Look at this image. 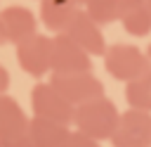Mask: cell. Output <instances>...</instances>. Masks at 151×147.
<instances>
[{"mask_svg": "<svg viewBox=\"0 0 151 147\" xmlns=\"http://www.w3.org/2000/svg\"><path fill=\"white\" fill-rule=\"evenodd\" d=\"M120 111L116 109V104L109 97H94L90 102L76 104L73 111V126L76 130L94 138V140H109L118 126Z\"/></svg>", "mask_w": 151, "mask_h": 147, "instance_id": "6da1fadb", "label": "cell"}, {"mask_svg": "<svg viewBox=\"0 0 151 147\" xmlns=\"http://www.w3.org/2000/svg\"><path fill=\"white\" fill-rule=\"evenodd\" d=\"M104 69L113 78L127 83V81L142 76L144 71H149L151 69V59H149L146 52H142L134 45L116 43V45H109L106 52H104Z\"/></svg>", "mask_w": 151, "mask_h": 147, "instance_id": "7a4b0ae2", "label": "cell"}, {"mask_svg": "<svg viewBox=\"0 0 151 147\" xmlns=\"http://www.w3.org/2000/svg\"><path fill=\"white\" fill-rule=\"evenodd\" d=\"M109 142L113 147H151V111L134 107L123 111Z\"/></svg>", "mask_w": 151, "mask_h": 147, "instance_id": "3957f363", "label": "cell"}, {"mask_svg": "<svg viewBox=\"0 0 151 147\" xmlns=\"http://www.w3.org/2000/svg\"><path fill=\"white\" fill-rule=\"evenodd\" d=\"M31 109L33 116L40 119H50L57 123H73V111L76 104H71L50 81L47 83H35L31 90Z\"/></svg>", "mask_w": 151, "mask_h": 147, "instance_id": "277c9868", "label": "cell"}, {"mask_svg": "<svg viewBox=\"0 0 151 147\" xmlns=\"http://www.w3.org/2000/svg\"><path fill=\"white\" fill-rule=\"evenodd\" d=\"M50 83L71 104H83V102H90V100L104 95V83L92 71H73V74H57V71H52Z\"/></svg>", "mask_w": 151, "mask_h": 147, "instance_id": "5b68a950", "label": "cell"}, {"mask_svg": "<svg viewBox=\"0 0 151 147\" xmlns=\"http://www.w3.org/2000/svg\"><path fill=\"white\" fill-rule=\"evenodd\" d=\"M17 62L28 76H45L52 71V38L45 33H33L17 43Z\"/></svg>", "mask_w": 151, "mask_h": 147, "instance_id": "8992f818", "label": "cell"}, {"mask_svg": "<svg viewBox=\"0 0 151 147\" xmlns=\"http://www.w3.org/2000/svg\"><path fill=\"white\" fill-rule=\"evenodd\" d=\"M52 71H57V74L92 71V55H87L64 31L54 33L52 36Z\"/></svg>", "mask_w": 151, "mask_h": 147, "instance_id": "52a82bcc", "label": "cell"}, {"mask_svg": "<svg viewBox=\"0 0 151 147\" xmlns=\"http://www.w3.org/2000/svg\"><path fill=\"white\" fill-rule=\"evenodd\" d=\"M64 33L71 38V40H76L87 55H92V57H104V52H106V40H104V33H101V28H99V24L85 12V9H78L76 14H73V19L68 21V26L64 28Z\"/></svg>", "mask_w": 151, "mask_h": 147, "instance_id": "ba28073f", "label": "cell"}, {"mask_svg": "<svg viewBox=\"0 0 151 147\" xmlns=\"http://www.w3.org/2000/svg\"><path fill=\"white\" fill-rule=\"evenodd\" d=\"M0 21H2V28H5V38L7 43H21L26 40L28 36L38 33V19L31 9L26 7H19V5H12V7H5L0 12Z\"/></svg>", "mask_w": 151, "mask_h": 147, "instance_id": "9c48e42d", "label": "cell"}, {"mask_svg": "<svg viewBox=\"0 0 151 147\" xmlns=\"http://www.w3.org/2000/svg\"><path fill=\"white\" fill-rule=\"evenodd\" d=\"M28 116L19 107V102L9 95H0V140H9L28 133Z\"/></svg>", "mask_w": 151, "mask_h": 147, "instance_id": "30bf717a", "label": "cell"}, {"mask_svg": "<svg viewBox=\"0 0 151 147\" xmlns=\"http://www.w3.org/2000/svg\"><path fill=\"white\" fill-rule=\"evenodd\" d=\"M118 21L130 36H146L151 31V12L146 0H120V17Z\"/></svg>", "mask_w": 151, "mask_h": 147, "instance_id": "8fae6325", "label": "cell"}, {"mask_svg": "<svg viewBox=\"0 0 151 147\" xmlns=\"http://www.w3.org/2000/svg\"><path fill=\"white\" fill-rule=\"evenodd\" d=\"M78 9L76 0H40V21L47 31L61 33Z\"/></svg>", "mask_w": 151, "mask_h": 147, "instance_id": "7c38bea8", "label": "cell"}, {"mask_svg": "<svg viewBox=\"0 0 151 147\" xmlns=\"http://www.w3.org/2000/svg\"><path fill=\"white\" fill-rule=\"evenodd\" d=\"M28 135L35 142V147H61L66 142V138L71 135L66 123H57L50 119H40L33 116L28 121Z\"/></svg>", "mask_w": 151, "mask_h": 147, "instance_id": "4fadbf2b", "label": "cell"}, {"mask_svg": "<svg viewBox=\"0 0 151 147\" xmlns=\"http://www.w3.org/2000/svg\"><path fill=\"white\" fill-rule=\"evenodd\" d=\"M125 100L134 109L151 111V69L144 71L142 76L127 81V85H125Z\"/></svg>", "mask_w": 151, "mask_h": 147, "instance_id": "5bb4252c", "label": "cell"}, {"mask_svg": "<svg viewBox=\"0 0 151 147\" xmlns=\"http://www.w3.org/2000/svg\"><path fill=\"white\" fill-rule=\"evenodd\" d=\"M83 9L101 26V24L118 21V17H120V0H87L83 5Z\"/></svg>", "mask_w": 151, "mask_h": 147, "instance_id": "9a60e30c", "label": "cell"}, {"mask_svg": "<svg viewBox=\"0 0 151 147\" xmlns=\"http://www.w3.org/2000/svg\"><path fill=\"white\" fill-rule=\"evenodd\" d=\"M61 147H99V142H97L94 138L80 133V130H71V135L66 138V142H64Z\"/></svg>", "mask_w": 151, "mask_h": 147, "instance_id": "2e32d148", "label": "cell"}, {"mask_svg": "<svg viewBox=\"0 0 151 147\" xmlns=\"http://www.w3.org/2000/svg\"><path fill=\"white\" fill-rule=\"evenodd\" d=\"M2 142H5V147H35V142L31 140L28 133L17 135V138H9V140H2Z\"/></svg>", "mask_w": 151, "mask_h": 147, "instance_id": "e0dca14e", "label": "cell"}, {"mask_svg": "<svg viewBox=\"0 0 151 147\" xmlns=\"http://www.w3.org/2000/svg\"><path fill=\"white\" fill-rule=\"evenodd\" d=\"M7 88H9V71L0 64V95H2Z\"/></svg>", "mask_w": 151, "mask_h": 147, "instance_id": "ac0fdd59", "label": "cell"}, {"mask_svg": "<svg viewBox=\"0 0 151 147\" xmlns=\"http://www.w3.org/2000/svg\"><path fill=\"white\" fill-rule=\"evenodd\" d=\"M2 43H7V38H5V28H2V21H0V45Z\"/></svg>", "mask_w": 151, "mask_h": 147, "instance_id": "d6986e66", "label": "cell"}, {"mask_svg": "<svg viewBox=\"0 0 151 147\" xmlns=\"http://www.w3.org/2000/svg\"><path fill=\"white\" fill-rule=\"evenodd\" d=\"M146 55H149V59H151V43H149V47H146Z\"/></svg>", "mask_w": 151, "mask_h": 147, "instance_id": "ffe728a7", "label": "cell"}, {"mask_svg": "<svg viewBox=\"0 0 151 147\" xmlns=\"http://www.w3.org/2000/svg\"><path fill=\"white\" fill-rule=\"evenodd\" d=\"M76 2H78V5H85V2H87V0H76Z\"/></svg>", "mask_w": 151, "mask_h": 147, "instance_id": "44dd1931", "label": "cell"}, {"mask_svg": "<svg viewBox=\"0 0 151 147\" xmlns=\"http://www.w3.org/2000/svg\"><path fill=\"white\" fill-rule=\"evenodd\" d=\"M146 2H149V12H151V0H146Z\"/></svg>", "mask_w": 151, "mask_h": 147, "instance_id": "7402d4cb", "label": "cell"}, {"mask_svg": "<svg viewBox=\"0 0 151 147\" xmlns=\"http://www.w3.org/2000/svg\"><path fill=\"white\" fill-rule=\"evenodd\" d=\"M0 147H5V142H2V140H0Z\"/></svg>", "mask_w": 151, "mask_h": 147, "instance_id": "603a6c76", "label": "cell"}]
</instances>
